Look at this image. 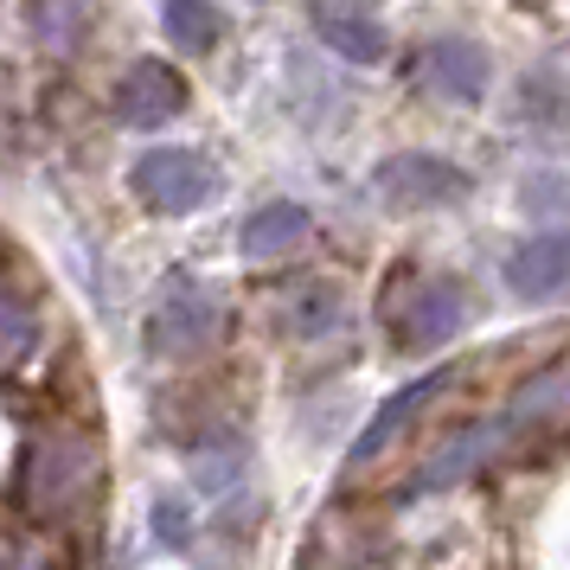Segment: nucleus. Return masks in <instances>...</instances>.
Segmentation results:
<instances>
[{
  "label": "nucleus",
  "mask_w": 570,
  "mask_h": 570,
  "mask_svg": "<svg viewBox=\"0 0 570 570\" xmlns=\"http://www.w3.org/2000/svg\"><path fill=\"white\" fill-rule=\"evenodd\" d=\"M97 488V442L83 430H46L27 449V474H20V500L32 519H65L83 507V493Z\"/></svg>",
  "instance_id": "obj_1"
},
{
  "label": "nucleus",
  "mask_w": 570,
  "mask_h": 570,
  "mask_svg": "<svg viewBox=\"0 0 570 570\" xmlns=\"http://www.w3.org/2000/svg\"><path fill=\"white\" fill-rule=\"evenodd\" d=\"M225 327V308H218V295L206 283H193V276H167L160 288V302L148 308V353L155 360H193L199 346H212V334Z\"/></svg>",
  "instance_id": "obj_2"
},
{
  "label": "nucleus",
  "mask_w": 570,
  "mask_h": 570,
  "mask_svg": "<svg viewBox=\"0 0 570 570\" xmlns=\"http://www.w3.org/2000/svg\"><path fill=\"white\" fill-rule=\"evenodd\" d=\"M135 199L155 212H199L218 193V167H212L199 148H148L135 160Z\"/></svg>",
  "instance_id": "obj_3"
},
{
  "label": "nucleus",
  "mask_w": 570,
  "mask_h": 570,
  "mask_svg": "<svg viewBox=\"0 0 570 570\" xmlns=\"http://www.w3.org/2000/svg\"><path fill=\"white\" fill-rule=\"evenodd\" d=\"M462 321H468V295L455 276H416L411 295L391 308V340L404 353H436Z\"/></svg>",
  "instance_id": "obj_4"
},
{
  "label": "nucleus",
  "mask_w": 570,
  "mask_h": 570,
  "mask_svg": "<svg viewBox=\"0 0 570 570\" xmlns=\"http://www.w3.org/2000/svg\"><path fill=\"white\" fill-rule=\"evenodd\" d=\"M372 186H379V199L397 212H416V206H455V199H468V174L455 167V160L442 155H391L379 174H372Z\"/></svg>",
  "instance_id": "obj_5"
},
{
  "label": "nucleus",
  "mask_w": 570,
  "mask_h": 570,
  "mask_svg": "<svg viewBox=\"0 0 570 570\" xmlns=\"http://www.w3.org/2000/svg\"><path fill=\"white\" fill-rule=\"evenodd\" d=\"M109 104H116V122H129V129H160V122H174L186 109V83L174 65H160V58H141L122 71V83L109 90Z\"/></svg>",
  "instance_id": "obj_6"
},
{
  "label": "nucleus",
  "mask_w": 570,
  "mask_h": 570,
  "mask_svg": "<svg viewBox=\"0 0 570 570\" xmlns=\"http://www.w3.org/2000/svg\"><path fill=\"white\" fill-rule=\"evenodd\" d=\"M416 83L430 97H442V104H481L488 58H481V46H468V39H430L416 52Z\"/></svg>",
  "instance_id": "obj_7"
},
{
  "label": "nucleus",
  "mask_w": 570,
  "mask_h": 570,
  "mask_svg": "<svg viewBox=\"0 0 570 570\" xmlns=\"http://www.w3.org/2000/svg\"><path fill=\"white\" fill-rule=\"evenodd\" d=\"M507 288L519 302H551L570 288V237L564 232H539L525 237L513 257H507Z\"/></svg>",
  "instance_id": "obj_8"
},
{
  "label": "nucleus",
  "mask_w": 570,
  "mask_h": 570,
  "mask_svg": "<svg viewBox=\"0 0 570 570\" xmlns=\"http://www.w3.org/2000/svg\"><path fill=\"white\" fill-rule=\"evenodd\" d=\"M507 436H513L507 416H500V423H468V430H455L430 462L416 468V488H455V481H468L474 468H488L493 455L507 449Z\"/></svg>",
  "instance_id": "obj_9"
},
{
  "label": "nucleus",
  "mask_w": 570,
  "mask_h": 570,
  "mask_svg": "<svg viewBox=\"0 0 570 570\" xmlns=\"http://www.w3.org/2000/svg\"><path fill=\"white\" fill-rule=\"evenodd\" d=\"M308 27H314V39H321V46H327L334 58H346V65H379V58L391 52L385 27H379L372 13H353V7H340V0H314Z\"/></svg>",
  "instance_id": "obj_10"
},
{
  "label": "nucleus",
  "mask_w": 570,
  "mask_h": 570,
  "mask_svg": "<svg viewBox=\"0 0 570 570\" xmlns=\"http://www.w3.org/2000/svg\"><path fill=\"white\" fill-rule=\"evenodd\" d=\"M314 232V218H308V206H295V199H269V206H257L250 218H244V257H257V263H269V257H288L302 237Z\"/></svg>",
  "instance_id": "obj_11"
},
{
  "label": "nucleus",
  "mask_w": 570,
  "mask_h": 570,
  "mask_svg": "<svg viewBox=\"0 0 570 570\" xmlns=\"http://www.w3.org/2000/svg\"><path fill=\"white\" fill-rule=\"evenodd\" d=\"M442 385H449V372H430V379H416V385L391 391L385 404H379V416L365 423V436L353 442V468H365V462H372V455H379V449H385V442L397 436V430H404V423H411V416L423 411V404H430V397H436Z\"/></svg>",
  "instance_id": "obj_12"
},
{
  "label": "nucleus",
  "mask_w": 570,
  "mask_h": 570,
  "mask_svg": "<svg viewBox=\"0 0 570 570\" xmlns=\"http://www.w3.org/2000/svg\"><path fill=\"white\" fill-rule=\"evenodd\" d=\"M160 27L180 52H212L225 39V13L218 0H160Z\"/></svg>",
  "instance_id": "obj_13"
},
{
  "label": "nucleus",
  "mask_w": 570,
  "mask_h": 570,
  "mask_svg": "<svg viewBox=\"0 0 570 570\" xmlns=\"http://www.w3.org/2000/svg\"><path fill=\"white\" fill-rule=\"evenodd\" d=\"M544 416H570V365H551L539 379H525L507 404V423H544Z\"/></svg>",
  "instance_id": "obj_14"
},
{
  "label": "nucleus",
  "mask_w": 570,
  "mask_h": 570,
  "mask_svg": "<svg viewBox=\"0 0 570 570\" xmlns=\"http://www.w3.org/2000/svg\"><path fill=\"white\" fill-rule=\"evenodd\" d=\"M340 321V288H308V295H295V314H288V327H295V334H327V327H334Z\"/></svg>",
  "instance_id": "obj_15"
},
{
  "label": "nucleus",
  "mask_w": 570,
  "mask_h": 570,
  "mask_svg": "<svg viewBox=\"0 0 570 570\" xmlns=\"http://www.w3.org/2000/svg\"><path fill=\"white\" fill-rule=\"evenodd\" d=\"M32 353V314L0 288V365H20Z\"/></svg>",
  "instance_id": "obj_16"
},
{
  "label": "nucleus",
  "mask_w": 570,
  "mask_h": 570,
  "mask_svg": "<svg viewBox=\"0 0 570 570\" xmlns=\"http://www.w3.org/2000/svg\"><path fill=\"white\" fill-rule=\"evenodd\" d=\"M199 481H206V488H232L237 481V455H206V462H199Z\"/></svg>",
  "instance_id": "obj_17"
},
{
  "label": "nucleus",
  "mask_w": 570,
  "mask_h": 570,
  "mask_svg": "<svg viewBox=\"0 0 570 570\" xmlns=\"http://www.w3.org/2000/svg\"><path fill=\"white\" fill-rule=\"evenodd\" d=\"M155 525H160V539H167V544H180V539H186V519H180V500H160V519H155Z\"/></svg>",
  "instance_id": "obj_18"
},
{
  "label": "nucleus",
  "mask_w": 570,
  "mask_h": 570,
  "mask_svg": "<svg viewBox=\"0 0 570 570\" xmlns=\"http://www.w3.org/2000/svg\"><path fill=\"white\" fill-rule=\"evenodd\" d=\"M20 570H65V564H58L52 551H27V558H20Z\"/></svg>",
  "instance_id": "obj_19"
}]
</instances>
